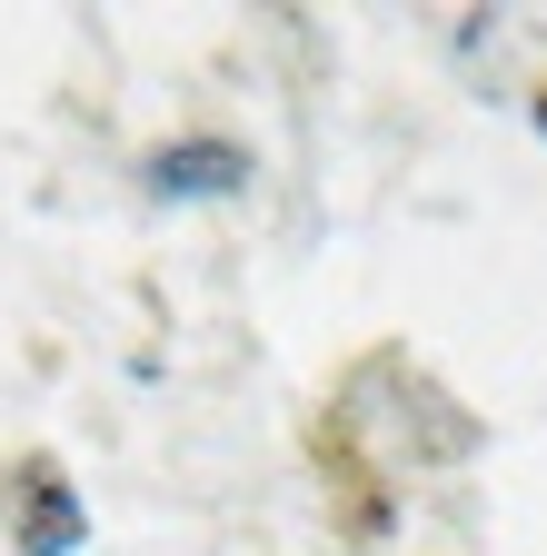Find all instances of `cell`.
Wrapping results in <instances>:
<instances>
[{"label": "cell", "instance_id": "cell-1", "mask_svg": "<svg viewBox=\"0 0 547 556\" xmlns=\"http://www.w3.org/2000/svg\"><path fill=\"white\" fill-rule=\"evenodd\" d=\"M11 536H21V556H71V546L90 536V517H80V497H71V477H60L50 457H30V467L11 477Z\"/></svg>", "mask_w": 547, "mask_h": 556}, {"label": "cell", "instance_id": "cell-2", "mask_svg": "<svg viewBox=\"0 0 547 556\" xmlns=\"http://www.w3.org/2000/svg\"><path fill=\"white\" fill-rule=\"evenodd\" d=\"M150 179L160 189H239V150H220V139H199V150H160Z\"/></svg>", "mask_w": 547, "mask_h": 556}]
</instances>
